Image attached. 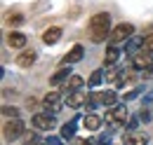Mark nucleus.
I'll use <instances>...</instances> for the list:
<instances>
[{"mask_svg": "<svg viewBox=\"0 0 153 145\" xmlns=\"http://www.w3.org/2000/svg\"><path fill=\"white\" fill-rule=\"evenodd\" d=\"M87 31H90V40H92L94 45L106 42V40L111 37V31H113L111 14H108V12H97V14H92L90 23H87Z\"/></svg>", "mask_w": 153, "mask_h": 145, "instance_id": "1", "label": "nucleus"}, {"mask_svg": "<svg viewBox=\"0 0 153 145\" xmlns=\"http://www.w3.org/2000/svg\"><path fill=\"white\" fill-rule=\"evenodd\" d=\"M130 119V112H127V108L125 105H113V108H108V112H106V117H104V122L108 124V127H125V122Z\"/></svg>", "mask_w": 153, "mask_h": 145, "instance_id": "2", "label": "nucleus"}, {"mask_svg": "<svg viewBox=\"0 0 153 145\" xmlns=\"http://www.w3.org/2000/svg\"><path fill=\"white\" fill-rule=\"evenodd\" d=\"M24 131H26V124L21 122L19 117H17V119H10V122H5V127H2V138H5L7 143H14L17 138L24 136Z\"/></svg>", "mask_w": 153, "mask_h": 145, "instance_id": "3", "label": "nucleus"}, {"mask_svg": "<svg viewBox=\"0 0 153 145\" xmlns=\"http://www.w3.org/2000/svg\"><path fill=\"white\" fill-rule=\"evenodd\" d=\"M132 35H134V26H132V23H125V21H123V23L113 26L108 42H111V45H120V42H127Z\"/></svg>", "mask_w": 153, "mask_h": 145, "instance_id": "4", "label": "nucleus"}, {"mask_svg": "<svg viewBox=\"0 0 153 145\" xmlns=\"http://www.w3.org/2000/svg\"><path fill=\"white\" fill-rule=\"evenodd\" d=\"M42 110L45 112H50V115H57L59 110H61V105H64V98H61V94L59 91H47L45 96H42Z\"/></svg>", "mask_w": 153, "mask_h": 145, "instance_id": "5", "label": "nucleus"}, {"mask_svg": "<svg viewBox=\"0 0 153 145\" xmlns=\"http://www.w3.org/2000/svg\"><path fill=\"white\" fill-rule=\"evenodd\" d=\"M87 101H90V94H85L82 89L78 91H66V96H64V105H68V108H82V105H87Z\"/></svg>", "mask_w": 153, "mask_h": 145, "instance_id": "6", "label": "nucleus"}, {"mask_svg": "<svg viewBox=\"0 0 153 145\" xmlns=\"http://www.w3.org/2000/svg\"><path fill=\"white\" fill-rule=\"evenodd\" d=\"M31 124L38 131H52L57 122H54V115H50V112H36L33 119H31Z\"/></svg>", "mask_w": 153, "mask_h": 145, "instance_id": "7", "label": "nucleus"}, {"mask_svg": "<svg viewBox=\"0 0 153 145\" xmlns=\"http://www.w3.org/2000/svg\"><path fill=\"white\" fill-rule=\"evenodd\" d=\"M153 66V54H146V52H137L132 56V68L134 70H146V68H151Z\"/></svg>", "mask_w": 153, "mask_h": 145, "instance_id": "8", "label": "nucleus"}, {"mask_svg": "<svg viewBox=\"0 0 153 145\" xmlns=\"http://www.w3.org/2000/svg\"><path fill=\"white\" fill-rule=\"evenodd\" d=\"M82 56H85V47H82V45H73V47L66 52V56L61 59V63H64V66H73L78 61H82Z\"/></svg>", "mask_w": 153, "mask_h": 145, "instance_id": "9", "label": "nucleus"}, {"mask_svg": "<svg viewBox=\"0 0 153 145\" xmlns=\"http://www.w3.org/2000/svg\"><path fill=\"white\" fill-rule=\"evenodd\" d=\"M38 61V52L36 49H21V54L17 56V66L19 68H31Z\"/></svg>", "mask_w": 153, "mask_h": 145, "instance_id": "10", "label": "nucleus"}, {"mask_svg": "<svg viewBox=\"0 0 153 145\" xmlns=\"http://www.w3.org/2000/svg\"><path fill=\"white\" fill-rule=\"evenodd\" d=\"M71 75H73V72H71V66H61V68H59V70L54 72L52 77H50V84H52V87L66 84V82L71 80Z\"/></svg>", "mask_w": 153, "mask_h": 145, "instance_id": "11", "label": "nucleus"}, {"mask_svg": "<svg viewBox=\"0 0 153 145\" xmlns=\"http://www.w3.org/2000/svg\"><path fill=\"white\" fill-rule=\"evenodd\" d=\"M26 35L24 33H19V31H12L10 35H7V45L12 47V49H26Z\"/></svg>", "mask_w": 153, "mask_h": 145, "instance_id": "12", "label": "nucleus"}, {"mask_svg": "<svg viewBox=\"0 0 153 145\" xmlns=\"http://www.w3.org/2000/svg\"><path fill=\"white\" fill-rule=\"evenodd\" d=\"M59 40H61V28L59 26H50L45 33H42V42L50 47V45H57Z\"/></svg>", "mask_w": 153, "mask_h": 145, "instance_id": "13", "label": "nucleus"}, {"mask_svg": "<svg viewBox=\"0 0 153 145\" xmlns=\"http://www.w3.org/2000/svg\"><path fill=\"white\" fill-rule=\"evenodd\" d=\"M118 59H120V49H118V45H108V47H106V54H104V66L111 68V66L118 63Z\"/></svg>", "mask_w": 153, "mask_h": 145, "instance_id": "14", "label": "nucleus"}, {"mask_svg": "<svg viewBox=\"0 0 153 145\" xmlns=\"http://www.w3.org/2000/svg\"><path fill=\"white\" fill-rule=\"evenodd\" d=\"M101 117L99 115H92V112H87L85 117H82V127H85V131H99V127H101Z\"/></svg>", "mask_w": 153, "mask_h": 145, "instance_id": "15", "label": "nucleus"}, {"mask_svg": "<svg viewBox=\"0 0 153 145\" xmlns=\"http://www.w3.org/2000/svg\"><path fill=\"white\" fill-rule=\"evenodd\" d=\"M123 145H149V138L144 133H125L123 136Z\"/></svg>", "mask_w": 153, "mask_h": 145, "instance_id": "16", "label": "nucleus"}, {"mask_svg": "<svg viewBox=\"0 0 153 145\" xmlns=\"http://www.w3.org/2000/svg\"><path fill=\"white\" fill-rule=\"evenodd\" d=\"M141 47H144V37H130L127 42H125V54H137V52H141Z\"/></svg>", "mask_w": 153, "mask_h": 145, "instance_id": "17", "label": "nucleus"}, {"mask_svg": "<svg viewBox=\"0 0 153 145\" xmlns=\"http://www.w3.org/2000/svg\"><path fill=\"white\" fill-rule=\"evenodd\" d=\"M82 87H85V80H82L80 75H71V80L64 84L66 91H78V89H82Z\"/></svg>", "mask_w": 153, "mask_h": 145, "instance_id": "18", "label": "nucleus"}, {"mask_svg": "<svg viewBox=\"0 0 153 145\" xmlns=\"http://www.w3.org/2000/svg\"><path fill=\"white\" fill-rule=\"evenodd\" d=\"M61 138L64 141H73L76 138V119H71V122H66L61 127Z\"/></svg>", "mask_w": 153, "mask_h": 145, "instance_id": "19", "label": "nucleus"}, {"mask_svg": "<svg viewBox=\"0 0 153 145\" xmlns=\"http://www.w3.org/2000/svg\"><path fill=\"white\" fill-rule=\"evenodd\" d=\"M101 80H104V70H94L92 75H90L87 84H90V87H99V84H101Z\"/></svg>", "mask_w": 153, "mask_h": 145, "instance_id": "20", "label": "nucleus"}, {"mask_svg": "<svg viewBox=\"0 0 153 145\" xmlns=\"http://www.w3.org/2000/svg\"><path fill=\"white\" fill-rule=\"evenodd\" d=\"M2 115L17 119V117H19V108H14V105H2Z\"/></svg>", "mask_w": 153, "mask_h": 145, "instance_id": "21", "label": "nucleus"}, {"mask_svg": "<svg viewBox=\"0 0 153 145\" xmlns=\"http://www.w3.org/2000/svg\"><path fill=\"white\" fill-rule=\"evenodd\" d=\"M141 52H146V54H153V33L144 37V47H141Z\"/></svg>", "mask_w": 153, "mask_h": 145, "instance_id": "22", "label": "nucleus"}, {"mask_svg": "<svg viewBox=\"0 0 153 145\" xmlns=\"http://www.w3.org/2000/svg\"><path fill=\"white\" fill-rule=\"evenodd\" d=\"M127 82H130L127 72H125V70H120V72H118V77H115V87H125Z\"/></svg>", "mask_w": 153, "mask_h": 145, "instance_id": "23", "label": "nucleus"}, {"mask_svg": "<svg viewBox=\"0 0 153 145\" xmlns=\"http://www.w3.org/2000/svg\"><path fill=\"white\" fill-rule=\"evenodd\" d=\"M24 145H47V141H42V138H38L36 133H31L28 138H26V143Z\"/></svg>", "mask_w": 153, "mask_h": 145, "instance_id": "24", "label": "nucleus"}, {"mask_svg": "<svg viewBox=\"0 0 153 145\" xmlns=\"http://www.w3.org/2000/svg\"><path fill=\"white\" fill-rule=\"evenodd\" d=\"M12 26H21L24 23V14H10V19H7Z\"/></svg>", "mask_w": 153, "mask_h": 145, "instance_id": "25", "label": "nucleus"}, {"mask_svg": "<svg viewBox=\"0 0 153 145\" xmlns=\"http://www.w3.org/2000/svg\"><path fill=\"white\" fill-rule=\"evenodd\" d=\"M71 145H94V143H92L90 138H73V141H71Z\"/></svg>", "mask_w": 153, "mask_h": 145, "instance_id": "26", "label": "nucleus"}, {"mask_svg": "<svg viewBox=\"0 0 153 145\" xmlns=\"http://www.w3.org/2000/svg\"><path fill=\"white\" fill-rule=\"evenodd\" d=\"M47 145H61V143H59V138H52V136H50V138H47Z\"/></svg>", "mask_w": 153, "mask_h": 145, "instance_id": "27", "label": "nucleus"}, {"mask_svg": "<svg viewBox=\"0 0 153 145\" xmlns=\"http://www.w3.org/2000/svg\"><path fill=\"white\" fill-rule=\"evenodd\" d=\"M144 75H153V66H151V68H146V70H144Z\"/></svg>", "mask_w": 153, "mask_h": 145, "instance_id": "28", "label": "nucleus"}]
</instances>
